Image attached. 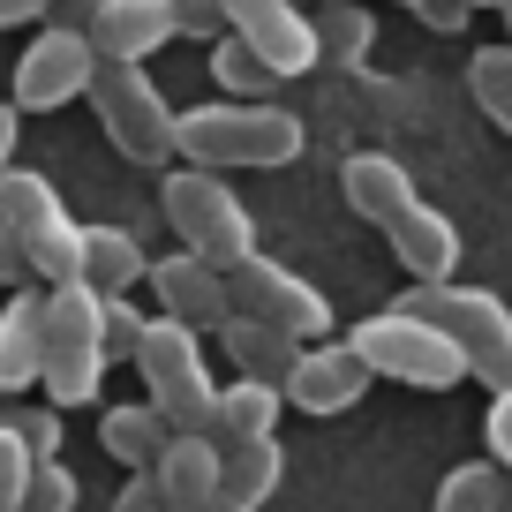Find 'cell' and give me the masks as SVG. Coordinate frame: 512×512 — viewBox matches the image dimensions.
I'll list each match as a JSON object with an SVG mask.
<instances>
[{"label":"cell","instance_id":"obj_37","mask_svg":"<svg viewBox=\"0 0 512 512\" xmlns=\"http://www.w3.org/2000/svg\"><path fill=\"white\" fill-rule=\"evenodd\" d=\"M53 0H0V31H16V23H38Z\"/></svg>","mask_w":512,"mask_h":512},{"label":"cell","instance_id":"obj_39","mask_svg":"<svg viewBox=\"0 0 512 512\" xmlns=\"http://www.w3.org/2000/svg\"><path fill=\"white\" fill-rule=\"evenodd\" d=\"M204 512H249V505H241V497H226V490H219V497H211Z\"/></svg>","mask_w":512,"mask_h":512},{"label":"cell","instance_id":"obj_28","mask_svg":"<svg viewBox=\"0 0 512 512\" xmlns=\"http://www.w3.org/2000/svg\"><path fill=\"white\" fill-rule=\"evenodd\" d=\"M76 497H83V482L61 460L31 467V482H23V512H76Z\"/></svg>","mask_w":512,"mask_h":512},{"label":"cell","instance_id":"obj_33","mask_svg":"<svg viewBox=\"0 0 512 512\" xmlns=\"http://www.w3.org/2000/svg\"><path fill=\"white\" fill-rule=\"evenodd\" d=\"M415 16H422V23H430V31H445V38H460V31H467V16H475V8H467V0H422Z\"/></svg>","mask_w":512,"mask_h":512},{"label":"cell","instance_id":"obj_26","mask_svg":"<svg viewBox=\"0 0 512 512\" xmlns=\"http://www.w3.org/2000/svg\"><path fill=\"white\" fill-rule=\"evenodd\" d=\"M467 91H475V106L512 136V46H482L475 61H467Z\"/></svg>","mask_w":512,"mask_h":512},{"label":"cell","instance_id":"obj_15","mask_svg":"<svg viewBox=\"0 0 512 512\" xmlns=\"http://www.w3.org/2000/svg\"><path fill=\"white\" fill-rule=\"evenodd\" d=\"M339 189H347V204L362 211L369 226H392L400 211H415V174H407L392 151H354L347 166H339Z\"/></svg>","mask_w":512,"mask_h":512},{"label":"cell","instance_id":"obj_27","mask_svg":"<svg viewBox=\"0 0 512 512\" xmlns=\"http://www.w3.org/2000/svg\"><path fill=\"white\" fill-rule=\"evenodd\" d=\"M369 46H377V23H369V8H332V16L317 23V53H332V61H369Z\"/></svg>","mask_w":512,"mask_h":512},{"label":"cell","instance_id":"obj_25","mask_svg":"<svg viewBox=\"0 0 512 512\" xmlns=\"http://www.w3.org/2000/svg\"><path fill=\"white\" fill-rule=\"evenodd\" d=\"M512 497V482L497 475L490 460H460L445 482H437V512H497Z\"/></svg>","mask_w":512,"mask_h":512},{"label":"cell","instance_id":"obj_43","mask_svg":"<svg viewBox=\"0 0 512 512\" xmlns=\"http://www.w3.org/2000/svg\"><path fill=\"white\" fill-rule=\"evenodd\" d=\"M497 512H512V497H505V505H497Z\"/></svg>","mask_w":512,"mask_h":512},{"label":"cell","instance_id":"obj_1","mask_svg":"<svg viewBox=\"0 0 512 512\" xmlns=\"http://www.w3.org/2000/svg\"><path fill=\"white\" fill-rule=\"evenodd\" d=\"M309 144L302 113L287 106H234V98H211V106L174 113V159L204 166V174H234V166H294Z\"/></svg>","mask_w":512,"mask_h":512},{"label":"cell","instance_id":"obj_35","mask_svg":"<svg viewBox=\"0 0 512 512\" xmlns=\"http://www.w3.org/2000/svg\"><path fill=\"white\" fill-rule=\"evenodd\" d=\"M23 279H31V264H23V241L0 226V287H23Z\"/></svg>","mask_w":512,"mask_h":512},{"label":"cell","instance_id":"obj_5","mask_svg":"<svg viewBox=\"0 0 512 512\" xmlns=\"http://www.w3.org/2000/svg\"><path fill=\"white\" fill-rule=\"evenodd\" d=\"M347 347L362 354L369 377H392V384H415V392H452V384L467 377L460 347H452L437 324L407 317V309H377V317H362L347 332Z\"/></svg>","mask_w":512,"mask_h":512},{"label":"cell","instance_id":"obj_31","mask_svg":"<svg viewBox=\"0 0 512 512\" xmlns=\"http://www.w3.org/2000/svg\"><path fill=\"white\" fill-rule=\"evenodd\" d=\"M16 437H23V452H31L38 467L61 460V415H53V407H38V415H16Z\"/></svg>","mask_w":512,"mask_h":512},{"label":"cell","instance_id":"obj_22","mask_svg":"<svg viewBox=\"0 0 512 512\" xmlns=\"http://www.w3.org/2000/svg\"><path fill=\"white\" fill-rule=\"evenodd\" d=\"M211 437L219 445H249V437H279V392L272 384H219V407H211Z\"/></svg>","mask_w":512,"mask_h":512},{"label":"cell","instance_id":"obj_34","mask_svg":"<svg viewBox=\"0 0 512 512\" xmlns=\"http://www.w3.org/2000/svg\"><path fill=\"white\" fill-rule=\"evenodd\" d=\"M113 512H166V497H159V482H151V475H128V490L113 497Z\"/></svg>","mask_w":512,"mask_h":512},{"label":"cell","instance_id":"obj_41","mask_svg":"<svg viewBox=\"0 0 512 512\" xmlns=\"http://www.w3.org/2000/svg\"><path fill=\"white\" fill-rule=\"evenodd\" d=\"M497 16H505V23H512V8H497ZM505 46H512V38H505Z\"/></svg>","mask_w":512,"mask_h":512},{"label":"cell","instance_id":"obj_3","mask_svg":"<svg viewBox=\"0 0 512 512\" xmlns=\"http://www.w3.org/2000/svg\"><path fill=\"white\" fill-rule=\"evenodd\" d=\"M159 204H166V226L181 234V249L204 256L211 272H234V264L256 256V219H249V204L226 189V174L174 166V174L159 181Z\"/></svg>","mask_w":512,"mask_h":512},{"label":"cell","instance_id":"obj_16","mask_svg":"<svg viewBox=\"0 0 512 512\" xmlns=\"http://www.w3.org/2000/svg\"><path fill=\"white\" fill-rule=\"evenodd\" d=\"M144 241L128 234V226H83L76 241V279L98 294V302H121L128 287H144Z\"/></svg>","mask_w":512,"mask_h":512},{"label":"cell","instance_id":"obj_14","mask_svg":"<svg viewBox=\"0 0 512 512\" xmlns=\"http://www.w3.org/2000/svg\"><path fill=\"white\" fill-rule=\"evenodd\" d=\"M219 460H226L219 437H166L159 467H151L166 512H204L211 497H219Z\"/></svg>","mask_w":512,"mask_h":512},{"label":"cell","instance_id":"obj_24","mask_svg":"<svg viewBox=\"0 0 512 512\" xmlns=\"http://www.w3.org/2000/svg\"><path fill=\"white\" fill-rule=\"evenodd\" d=\"M211 83H219V91L234 98V106H264L279 76H272V68H264V61H256V53L241 46L234 31H226V38H211Z\"/></svg>","mask_w":512,"mask_h":512},{"label":"cell","instance_id":"obj_42","mask_svg":"<svg viewBox=\"0 0 512 512\" xmlns=\"http://www.w3.org/2000/svg\"><path fill=\"white\" fill-rule=\"evenodd\" d=\"M400 8H422V0H400Z\"/></svg>","mask_w":512,"mask_h":512},{"label":"cell","instance_id":"obj_23","mask_svg":"<svg viewBox=\"0 0 512 512\" xmlns=\"http://www.w3.org/2000/svg\"><path fill=\"white\" fill-rule=\"evenodd\" d=\"M287 482V452H279V437H249V445H226V460H219V490L226 497H241V505H264V497Z\"/></svg>","mask_w":512,"mask_h":512},{"label":"cell","instance_id":"obj_13","mask_svg":"<svg viewBox=\"0 0 512 512\" xmlns=\"http://www.w3.org/2000/svg\"><path fill=\"white\" fill-rule=\"evenodd\" d=\"M384 241H392V264H400L415 287H445V279L460 272V226H452L437 204L400 211V219L384 226Z\"/></svg>","mask_w":512,"mask_h":512},{"label":"cell","instance_id":"obj_40","mask_svg":"<svg viewBox=\"0 0 512 512\" xmlns=\"http://www.w3.org/2000/svg\"><path fill=\"white\" fill-rule=\"evenodd\" d=\"M467 8H512V0H467Z\"/></svg>","mask_w":512,"mask_h":512},{"label":"cell","instance_id":"obj_38","mask_svg":"<svg viewBox=\"0 0 512 512\" xmlns=\"http://www.w3.org/2000/svg\"><path fill=\"white\" fill-rule=\"evenodd\" d=\"M91 8H98V0H61V31H83V23H91Z\"/></svg>","mask_w":512,"mask_h":512},{"label":"cell","instance_id":"obj_32","mask_svg":"<svg viewBox=\"0 0 512 512\" xmlns=\"http://www.w3.org/2000/svg\"><path fill=\"white\" fill-rule=\"evenodd\" d=\"M482 437H490V467L512 482V392H497V400H490V422H482Z\"/></svg>","mask_w":512,"mask_h":512},{"label":"cell","instance_id":"obj_12","mask_svg":"<svg viewBox=\"0 0 512 512\" xmlns=\"http://www.w3.org/2000/svg\"><path fill=\"white\" fill-rule=\"evenodd\" d=\"M83 38H91L98 68H144L174 38V16H166V0H98Z\"/></svg>","mask_w":512,"mask_h":512},{"label":"cell","instance_id":"obj_36","mask_svg":"<svg viewBox=\"0 0 512 512\" xmlns=\"http://www.w3.org/2000/svg\"><path fill=\"white\" fill-rule=\"evenodd\" d=\"M16 128H23V113L8 106V98H0V174L16 166Z\"/></svg>","mask_w":512,"mask_h":512},{"label":"cell","instance_id":"obj_2","mask_svg":"<svg viewBox=\"0 0 512 512\" xmlns=\"http://www.w3.org/2000/svg\"><path fill=\"white\" fill-rule=\"evenodd\" d=\"M136 377L151 384V407L174 437H211V407H219V384H211L204 362V332L174 317H144V339H136Z\"/></svg>","mask_w":512,"mask_h":512},{"label":"cell","instance_id":"obj_30","mask_svg":"<svg viewBox=\"0 0 512 512\" xmlns=\"http://www.w3.org/2000/svg\"><path fill=\"white\" fill-rule=\"evenodd\" d=\"M166 16H174V38H226V8L219 0H166Z\"/></svg>","mask_w":512,"mask_h":512},{"label":"cell","instance_id":"obj_29","mask_svg":"<svg viewBox=\"0 0 512 512\" xmlns=\"http://www.w3.org/2000/svg\"><path fill=\"white\" fill-rule=\"evenodd\" d=\"M136 339H144V309L128 302H106V317H98V347H106V362H128L136 354Z\"/></svg>","mask_w":512,"mask_h":512},{"label":"cell","instance_id":"obj_6","mask_svg":"<svg viewBox=\"0 0 512 512\" xmlns=\"http://www.w3.org/2000/svg\"><path fill=\"white\" fill-rule=\"evenodd\" d=\"M83 98L98 106V121H106L121 159H136V166L174 159V106H166V91L151 83V68H98Z\"/></svg>","mask_w":512,"mask_h":512},{"label":"cell","instance_id":"obj_21","mask_svg":"<svg viewBox=\"0 0 512 512\" xmlns=\"http://www.w3.org/2000/svg\"><path fill=\"white\" fill-rule=\"evenodd\" d=\"M98 384H106V354L98 347H46L38 354V392L46 407H98Z\"/></svg>","mask_w":512,"mask_h":512},{"label":"cell","instance_id":"obj_10","mask_svg":"<svg viewBox=\"0 0 512 512\" xmlns=\"http://www.w3.org/2000/svg\"><path fill=\"white\" fill-rule=\"evenodd\" d=\"M369 384L377 377L362 369V354H354L347 339H309V347L294 354L287 384H279V400H294L302 415H347Z\"/></svg>","mask_w":512,"mask_h":512},{"label":"cell","instance_id":"obj_8","mask_svg":"<svg viewBox=\"0 0 512 512\" xmlns=\"http://www.w3.org/2000/svg\"><path fill=\"white\" fill-rule=\"evenodd\" d=\"M91 76H98L91 38L53 23V31H38L31 46H23V61H16V98H8V106H16V113H53V106H68V98L91 91Z\"/></svg>","mask_w":512,"mask_h":512},{"label":"cell","instance_id":"obj_11","mask_svg":"<svg viewBox=\"0 0 512 512\" xmlns=\"http://www.w3.org/2000/svg\"><path fill=\"white\" fill-rule=\"evenodd\" d=\"M144 279L159 287V317L189 324V332H219L234 317V294H226V272H211L204 256L174 249V256H151Z\"/></svg>","mask_w":512,"mask_h":512},{"label":"cell","instance_id":"obj_9","mask_svg":"<svg viewBox=\"0 0 512 512\" xmlns=\"http://www.w3.org/2000/svg\"><path fill=\"white\" fill-rule=\"evenodd\" d=\"M219 8H226V31L272 68L279 83L309 76V68L324 61V53H317V23H309L294 0H219Z\"/></svg>","mask_w":512,"mask_h":512},{"label":"cell","instance_id":"obj_20","mask_svg":"<svg viewBox=\"0 0 512 512\" xmlns=\"http://www.w3.org/2000/svg\"><path fill=\"white\" fill-rule=\"evenodd\" d=\"M61 219H68V204H61V189H53L46 174H31V166H8V174H0V226L16 241H38Z\"/></svg>","mask_w":512,"mask_h":512},{"label":"cell","instance_id":"obj_19","mask_svg":"<svg viewBox=\"0 0 512 512\" xmlns=\"http://www.w3.org/2000/svg\"><path fill=\"white\" fill-rule=\"evenodd\" d=\"M166 437H174V430L159 422V407H151V400H128V407H106V415H98V445H106L121 467H136V475L159 467Z\"/></svg>","mask_w":512,"mask_h":512},{"label":"cell","instance_id":"obj_7","mask_svg":"<svg viewBox=\"0 0 512 512\" xmlns=\"http://www.w3.org/2000/svg\"><path fill=\"white\" fill-rule=\"evenodd\" d=\"M226 294H234L241 317L272 324V332L302 339V347H309V339H332V302H324L302 272H287L279 256H264V249H256L249 264H234V272H226Z\"/></svg>","mask_w":512,"mask_h":512},{"label":"cell","instance_id":"obj_18","mask_svg":"<svg viewBox=\"0 0 512 512\" xmlns=\"http://www.w3.org/2000/svg\"><path fill=\"white\" fill-rule=\"evenodd\" d=\"M219 347H226V362H234V377H249V384H287V369H294V354H302V339H287V332H272V324H256V317H226L219 324Z\"/></svg>","mask_w":512,"mask_h":512},{"label":"cell","instance_id":"obj_44","mask_svg":"<svg viewBox=\"0 0 512 512\" xmlns=\"http://www.w3.org/2000/svg\"><path fill=\"white\" fill-rule=\"evenodd\" d=\"M0 512H8V505H0Z\"/></svg>","mask_w":512,"mask_h":512},{"label":"cell","instance_id":"obj_4","mask_svg":"<svg viewBox=\"0 0 512 512\" xmlns=\"http://www.w3.org/2000/svg\"><path fill=\"white\" fill-rule=\"evenodd\" d=\"M400 309L422 317V324H437V332L460 347L467 377H482L490 392H512V309L497 302L490 287H460V279H445V287H415Z\"/></svg>","mask_w":512,"mask_h":512},{"label":"cell","instance_id":"obj_17","mask_svg":"<svg viewBox=\"0 0 512 512\" xmlns=\"http://www.w3.org/2000/svg\"><path fill=\"white\" fill-rule=\"evenodd\" d=\"M38 354H46V294L16 287L8 309H0V392H31Z\"/></svg>","mask_w":512,"mask_h":512}]
</instances>
